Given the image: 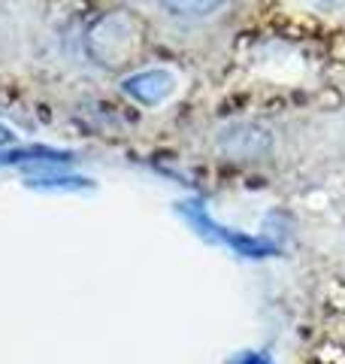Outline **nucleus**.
<instances>
[{"instance_id": "obj_2", "label": "nucleus", "mask_w": 345, "mask_h": 364, "mask_svg": "<svg viewBox=\"0 0 345 364\" xmlns=\"http://www.w3.org/2000/svg\"><path fill=\"white\" fill-rule=\"evenodd\" d=\"M218 149L236 161H251V158H261L273 149V136L261 124H234L221 134Z\"/></svg>"}, {"instance_id": "obj_4", "label": "nucleus", "mask_w": 345, "mask_h": 364, "mask_svg": "<svg viewBox=\"0 0 345 364\" xmlns=\"http://www.w3.org/2000/svg\"><path fill=\"white\" fill-rule=\"evenodd\" d=\"M172 16H182V18H200V16H209L212 9L221 6V0H160Z\"/></svg>"}, {"instance_id": "obj_3", "label": "nucleus", "mask_w": 345, "mask_h": 364, "mask_svg": "<svg viewBox=\"0 0 345 364\" xmlns=\"http://www.w3.org/2000/svg\"><path fill=\"white\" fill-rule=\"evenodd\" d=\"M124 88H128L133 97L146 100V104H158V100H164L172 91V79L160 70H148L140 76H131L128 82H124Z\"/></svg>"}, {"instance_id": "obj_1", "label": "nucleus", "mask_w": 345, "mask_h": 364, "mask_svg": "<svg viewBox=\"0 0 345 364\" xmlns=\"http://www.w3.org/2000/svg\"><path fill=\"white\" fill-rule=\"evenodd\" d=\"M143 21L128 9H115V13L100 16L91 25L85 37V49L100 67H119L131 64L143 49Z\"/></svg>"}]
</instances>
